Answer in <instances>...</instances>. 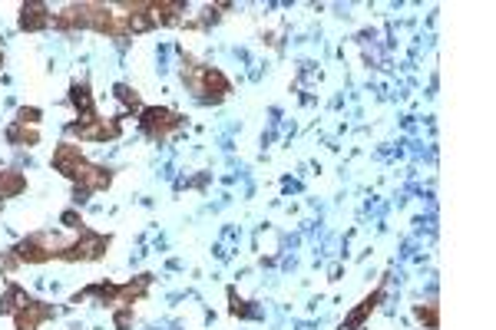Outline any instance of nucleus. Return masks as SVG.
<instances>
[{
  "mask_svg": "<svg viewBox=\"0 0 496 330\" xmlns=\"http://www.w3.org/2000/svg\"><path fill=\"white\" fill-rule=\"evenodd\" d=\"M27 297L30 294L20 285H7V291H4V297H0V314H10V317H14V314L27 304Z\"/></svg>",
  "mask_w": 496,
  "mask_h": 330,
  "instance_id": "nucleus-15",
  "label": "nucleus"
},
{
  "mask_svg": "<svg viewBox=\"0 0 496 330\" xmlns=\"http://www.w3.org/2000/svg\"><path fill=\"white\" fill-rule=\"evenodd\" d=\"M381 301H384V285L377 287L374 294H368V297H364V301H361L358 307H354V311L348 314V321L341 324L338 330H361V327H364V321H368L371 314L377 311V304H381Z\"/></svg>",
  "mask_w": 496,
  "mask_h": 330,
  "instance_id": "nucleus-11",
  "label": "nucleus"
},
{
  "mask_svg": "<svg viewBox=\"0 0 496 330\" xmlns=\"http://www.w3.org/2000/svg\"><path fill=\"white\" fill-rule=\"evenodd\" d=\"M413 317H417V321H421L427 330L441 327V307H437L433 301L431 304H417V307H413Z\"/></svg>",
  "mask_w": 496,
  "mask_h": 330,
  "instance_id": "nucleus-16",
  "label": "nucleus"
},
{
  "mask_svg": "<svg viewBox=\"0 0 496 330\" xmlns=\"http://www.w3.org/2000/svg\"><path fill=\"white\" fill-rule=\"evenodd\" d=\"M113 245V235H103V231H93L83 225L80 228V238L70 241V245L60 251V261H100Z\"/></svg>",
  "mask_w": 496,
  "mask_h": 330,
  "instance_id": "nucleus-6",
  "label": "nucleus"
},
{
  "mask_svg": "<svg viewBox=\"0 0 496 330\" xmlns=\"http://www.w3.org/2000/svg\"><path fill=\"white\" fill-rule=\"evenodd\" d=\"M50 317H56V311L50 304L37 301V297H27V304L14 314V330H37L40 324L50 321Z\"/></svg>",
  "mask_w": 496,
  "mask_h": 330,
  "instance_id": "nucleus-8",
  "label": "nucleus"
},
{
  "mask_svg": "<svg viewBox=\"0 0 496 330\" xmlns=\"http://www.w3.org/2000/svg\"><path fill=\"white\" fill-rule=\"evenodd\" d=\"M54 169L64 179L80 189V195H93V192H106L113 185V169H103V165H93L90 159L83 156V149L74 142H60L54 149Z\"/></svg>",
  "mask_w": 496,
  "mask_h": 330,
  "instance_id": "nucleus-1",
  "label": "nucleus"
},
{
  "mask_svg": "<svg viewBox=\"0 0 496 330\" xmlns=\"http://www.w3.org/2000/svg\"><path fill=\"white\" fill-rule=\"evenodd\" d=\"M183 126H185L183 116L175 110H165V106H146V110L139 112V129H143V136L153 139V142L173 139Z\"/></svg>",
  "mask_w": 496,
  "mask_h": 330,
  "instance_id": "nucleus-5",
  "label": "nucleus"
},
{
  "mask_svg": "<svg viewBox=\"0 0 496 330\" xmlns=\"http://www.w3.org/2000/svg\"><path fill=\"white\" fill-rule=\"evenodd\" d=\"M54 24V14L46 4L40 0H30V4H20V30H27V34H40Z\"/></svg>",
  "mask_w": 496,
  "mask_h": 330,
  "instance_id": "nucleus-10",
  "label": "nucleus"
},
{
  "mask_svg": "<svg viewBox=\"0 0 496 330\" xmlns=\"http://www.w3.org/2000/svg\"><path fill=\"white\" fill-rule=\"evenodd\" d=\"M113 96L123 102V110H139V112H143V100H139V92L129 90L126 82H116V86H113Z\"/></svg>",
  "mask_w": 496,
  "mask_h": 330,
  "instance_id": "nucleus-17",
  "label": "nucleus"
},
{
  "mask_svg": "<svg viewBox=\"0 0 496 330\" xmlns=\"http://www.w3.org/2000/svg\"><path fill=\"white\" fill-rule=\"evenodd\" d=\"M70 102H74V110L76 116H80V122L76 126H90V122L100 120V112H96V100H93V92H90V82L80 80L70 86Z\"/></svg>",
  "mask_w": 496,
  "mask_h": 330,
  "instance_id": "nucleus-9",
  "label": "nucleus"
},
{
  "mask_svg": "<svg viewBox=\"0 0 496 330\" xmlns=\"http://www.w3.org/2000/svg\"><path fill=\"white\" fill-rule=\"evenodd\" d=\"M229 301H232V317H258V307H248V301H242L239 294L229 291Z\"/></svg>",
  "mask_w": 496,
  "mask_h": 330,
  "instance_id": "nucleus-18",
  "label": "nucleus"
},
{
  "mask_svg": "<svg viewBox=\"0 0 496 330\" xmlns=\"http://www.w3.org/2000/svg\"><path fill=\"white\" fill-rule=\"evenodd\" d=\"M27 192V179L17 169H0V202L4 199H17Z\"/></svg>",
  "mask_w": 496,
  "mask_h": 330,
  "instance_id": "nucleus-14",
  "label": "nucleus"
},
{
  "mask_svg": "<svg viewBox=\"0 0 496 330\" xmlns=\"http://www.w3.org/2000/svg\"><path fill=\"white\" fill-rule=\"evenodd\" d=\"M4 136H7V142L10 146H40V129L37 126H24V122H10L7 126V132H4Z\"/></svg>",
  "mask_w": 496,
  "mask_h": 330,
  "instance_id": "nucleus-13",
  "label": "nucleus"
},
{
  "mask_svg": "<svg viewBox=\"0 0 496 330\" xmlns=\"http://www.w3.org/2000/svg\"><path fill=\"white\" fill-rule=\"evenodd\" d=\"M60 221H64L66 228H76V231L83 228V218H80V215H76L74 209H70V211H64V215H60Z\"/></svg>",
  "mask_w": 496,
  "mask_h": 330,
  "instance_id": "nucleus-22",
  "label": "nucleus"
},
{
  "mask_svg": "<svg viewBox=\"0 0 496 330\" xmlns=\"http://www.w3.org/2000/svg\"><path fill=\"white\" fill-rule=\"evenodd\" d=\"M17 267H20V261L14 257V251H4V255H0V275H14Z\"/></svg>",
  "mask_w": 496,
  "mask_h": 330,
  "instance_id": "nucleus-21",
  "label": "nucleus"
},
{
  "mask_svg": "<svg viewBox=\"0 0 496 330\" xmlns=\"http://www.w3.org/2000/svg\"><path fill=\"white\" fill-rule=\"evenodd\" d=\"M183 82L193 90V96L199 102H222V100H229V92H232L229 76L222 73V70H215V66L199 63L193 56L183 60Z\"/></svg>",
  "mask_w": 496,
  "mask_h": 330,
  "instance_id": "nucleus-2",
  "label": "nucleus"
},
{
  "mask_svg": "<svg viewBox=\"0 0 496 330\" xmlns=\"http://www.w3.org/2000/svg\"><path fill=\"white\" fill-rule=\"evenodd\" d=\"M0 66H4V53H0Z\"/></svg>",
  "mask_w": 496,
  "mask_h": 330,
  "instance_id": "nucleus-23",
  "label": "nucleus"
},
{
  "mask_svg": "<svg viewBox=\"0 0 496 330\" xmlns=\"http://www.w3.org/2000/svg\"><path fill=\"white\" fill-rule=\"evenodd\" d=\"M66 132H70V136H80V142H113V139L123 136V116H116V120H103L100 116V120L90 122V126L70 122Z\"/></svg>",
  "mask_w": 496,
  "mask_h": 330,
  "instance_id": "nucleus-7",
  "label": "nucleus"
},
{
  "mask_svg": "<svg viewBox=\"0 0 496 330\" xmlns=\"http://www.w3.org/2000/svg\"><path fill=\"white\" fill-rule=\"evenodd\" d=\"M40 116H44V112H40L37 106H24V110L17 112V122H24V126H37Z\"/></svg>",
  "mask_w": 496,
  "mask_h": 330,
  "instance_id": "nucleus-19",
  "label": "nucleus"
},
{
  "mask_svg": "<svg viewBox=\"0 0 496 330\" xmlns=\"http://www.w3.org/2000/svg\"><path fill=\"white\" fill-rule=\"evenodd\" d=\"M66 248V241L54 231H37V235H27L24 241L10 248L14 257H17L20 265H44V261H54L60 257V251Z\"/></svg>",
  "mask_w": 496,
  "mask_h": 330,
  "instance_id": "nucleus-4",
  "label": "nucleus"
},
{
  "mask_svg": "<svg viewBox=\"0 0 496 330\" xmlns=\"http://www.w3.org/2000/svg\"><path fill=\"white\" fill-rule=\"evenodd\" d=\"M129 321H133V307H116V311H113L116 330H129Z\"/></svg>",
  "mask_w": 496,
  "mask_h": 330,
  "instance_id": "nucleus-20",
  "label": "nucleus"
},
{
  "mask_svg": "<svg viewBox=\"0 0 496 330\" xmlns=\"http://www.w3.org/2000/svg\"><path fill=\"white\" fill-rule=\"evenodd\" d=\"M149 285H153V275H139L136 281H126V285H90L83 287L80 294H74V304L86 301V297H96V301L103 304V307H133L136 301H143L149 291Z\"/></svg>",
  "mask_w": 496,
  "mask_h": 330,
  "instance_id": "nucleus-3",
  "label": "nucleus"
},
{
  "mask_svg": "<svg viewBox=\"0 0 496 330\" xmlns=\"http://www.w3.org/2000/svg\"><path fill=\"white\" fill-rule=\"evenodd\" d=\"M185 10V4L179 0H149V17L156 27H169V24H179V14Z\"/></svg>",
  "mask_w": 496,
  "mask_h": 330,
  "instance_id": "nucleus-12",
  "label": "nucleus"
}]
</instances>
